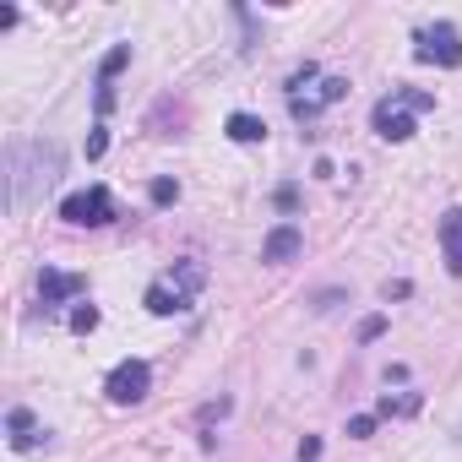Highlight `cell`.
I'll return each instance as SVG.
<instances>
[{"instance_id":"cell-2","label":"cell","mask_w":462,"mask_h":462,"mask_svg":"<svg viewBox=\"0 0 462 462\" xmlns=\"http://www.w3.org/2000/svg\"><path fill=\"white\" fill-rule=\"evenodd\" d=\"M201 278H207V273H201L196 262L174 267L169 278H158V283L147 289V310H152V316H180V310H190V300H196Z\"/></svg>"},{"instance_id":"cell-19","label":"cell","mask_w":462,"mask_h":462,"mask_svg":"<svg viewBox=\"0 0 462 462\" xmlns=\"http://www.w3.org/2000/svg\"><path fill=\"white\" fill-rule=\"evenodd\" d=\"M316 457H321V440H316V435H305V440H300V462H316Z\"/></svg>"},{"instance_id":"cell-10","label":"cell","mask_w":462,"mask_h":462,"mask_svg":"<svg viewBox=\"0 0 462 462\" xmlns=\"http://www.w3.org/2000/svg\"><path fill=\"white\" fill-rule=\"evenodd\" d=\"M440 251H446V267L462 273V207H451L440 217Z\"/></svg>"},{"instance_id":"cell-16","label":"cell","mask_w":462,"mask_h":462,"mask_svg":"<svg viewBox=\"0 0 462 462\" xmlns=\"http://www.w3.org/2000/svg\"><path fill=\"white\" fill-rule=\"evenodd\" d=\"M419 397H381V413H413Z\"/></svg>"},{"instance_id":"cell-20","label":"cell","mask_w":462,"mask_h":462,"mask_svg":"<svg viewBox=\"0 0 462 462\" xmlns=\"http://www.w3.org/2000/svg\"><path fill=\"white\" fill-rule=\"evenodd\" d=\"M381 332H386V321H381V316H370V321L359 327V337H381Z\"/></svg>"},{"instance_id":"cell-12","label":"cell","mask_w":462,"mask_h":462,"mask_svg":"<svg viewBox=\"0 0 462 462\" xmlns=\"http://www.w3.org/2000/svg\"><path fill=\"white\" fill-rule=\"evenodd\" d=\"M6 424H12V446H17V451H28V446H33V435H39V430H33V413H28V408H12V419H6Z\"/></svg>"},{"instance_id":"cell-15","label":"cell","mask_w":462,"mask_h":462,"mask_svg":"<svg viewBox=\"0 0 462 462\" xmlns=\"http://www.w3.org/2000/svg\"><path fill=\"white\" fill-rule=\"evenodd\" d=\"M174 196H180V185H174L169 174H163V180H152V201H158V207H169Z\"/></svg>"},{"instance_id":"cell-9","label":"cell","mask_w":462,"mask_h":462,"mask_svg":"<svg viewBox=\"0 0 462 462\" xmlns=\"http://www.w3.org/2000/svg\"><path fill=\"white\" fill-rule=\"evenodd\" d=\"M82 289H88V278H82V273H44V278H39L44 305H60V300H71V294H82Z\"/></svg>"},{"instance_id":"cell-7","label":"cell","mask_w":462,"mask_h":462,"mask_svg":"<svg viewBox=\"0 0 462 462\" xmlns=\"http://www.w3.org/2000/svg\"><path fill=\"white\" fill-rule=\"evenodd\" d=\"M305 251V235H300V228L294 223H278L273 228V235H267V245H262V262H273V267H283V262H294Z\"/></svg>"},{"instance_id":"cell-8","label":"cell","mask_w":462,"mask_h":462,"mask_svg":"<svg viewBox=\"0 0 462 462\" xmlns=\"http://www.w3.org/2000/svg\"><path fill=\"white\" fill-rule=\"evenodd\" d=\"M343 93H348V82H343V77H327L310 98H289V109H294V120H316V115H321L327 104H337Z\"/></svg>"},{"instance_id":"cell-6","label":"cell","mask_w":462,"mask_h":462,"mask_svg":"<svg viewBox=\"0 0 462 462\" xmlns=\"http://www.w3.org/2000/svg\"><path fill=\"white\" fill-rule=\"evenodd\" d=\"M104 392H109V402H120V408L142 402V397L152 392V370H147V359H120V365L109 370Z\"/></svg>"},{"instance_id":"cell-5","label":"cell","mask_w":462,"mask_h":462,"mask_svg":"<svg viewBox=\"0 0 462 462\" xmlns=\"http://www.w3.org/2000/svg\"><path fill=\"white\" fill-rule=\"evenodd\" d=\"M60 217H66V223H77V228H104V223L115 217V196H109L104 185L71 190V196L60 201Z\"/></svg>"},{"instance_id":"cell-3","label":"cell","mask_w":462,"mask_h":462,"mask_svg":"<svg viewBox=\"0 0 462 462\" xmlns=\"http://www.w3.org/2000/svg\"><path fill=\"white\" fill-rule=\"evenodd\" d=\"M430 93H392L375 104V136L381 142H408L413 136V109H430Z\"/></svg>"},{"instance_id":"cell-13","label":"cell","mask_w":462,"mask_h":462,"mask_svg":"<svg viewBox=\"0 0 462 462\" xmlns=\"http://www.w3.org/2000/svg\"><path fill=\"white\" fill-rule=\"evenodd\" d=\"M125 60H131V44H115L109 55H104V71H98V88H109L120 71H125Z\"/></svg>"},{"instance_id":"cell-1","label":"cell","mask_w":462,"mask_h":462,"mask_svg":"<svg viewBox=\"0 0 462 462\" xmlns=\"http://www.w3.org/2000/svg\"><path fill=\"white\" fill-rule=\"evenodd\" d=\"M55 174H60V147L55 142H17L6 152V207L12 212L33 207L55 185Z\"/></svg>"},{"instance_id":"cell-4","label":"cell","mask_w":462,"mask_h":462,"mask_svg":"<svg viewBox=\"0 0 462 462\" xmlns=\"http://www.w3.org/2000/svg\"><path fill=\"white\" fill-rule=\"evenodd\" d=\"M413 55L424 60V66H462V33L451 28V23H430V28H419L413 33Z\"/></svg>"},{"instance_id":"cell-11","label":"cell","mask_w":462,"mask_h":462,"mask_svg":"<svg viewBox=\"0 0 462 462\" xmlns=\"http://www.w3.org/2000/svg\"><path fill=\"white\" fill-rule=\"evenodd\" d=\"M223 131L235 136V142H262V136H267V125H262L256 115H245V109H240V115H228V125H223Z\"/></svg>"},{"instance_id":"cell-18","label":"cell","mask_w":462,"mask_h":462,"mask_svg":"<svg viewBox=\"0 0 462 462\" xmlns=\"http://www.w3.org/2000/svg\"><path fill=\"white\" fill-rule=\"evenodd\" d=\"M104 147H109V136H104V125L88 136V158H104Z\"/></svg>"},{"instance_id":"cell-17","label":"cell","mask_w":462,"mask_h":462,"mask_svg":"<svg viewBox=\"0 0 462 462\" xmlns=\"http://www.w3.org/2000/svg\"><path fill=\"white\" fill-rule=\"evenodd\" d=\"M71 327H77V332H93V327H98V310H93V305H82V310L71 316Z\"/></svg>"},{"instance_id":"cell-14","label":"cell","mask_w":462,"mask_h":462,"mask_svg":"<svg viewBox=\"0 0 462 462\" xmlns=\"http://www.w3.org/2000/svg\"><path fill=\"white\" fill-rule=\"evenodd\" d=\"M348 435H354V440H370V435H375V413H354V419H348Z\"/></svg>"}]
</instances>
